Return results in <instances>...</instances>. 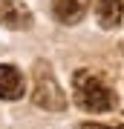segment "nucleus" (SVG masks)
<instances>
[{
	"instance_id": "7",
	"label": "nucleus",
	"mask_w": 124,
	"mask_h": 129,
	"mask_svg": "<svg viewBox=\"0 0 124 129\" xmlns=\"http://www.w3.org/2000/svg\"><path fill=\"white\" fill-rule=\"evenodd\" d=\"M78 129H110V126H104V123H84V126H78Z\"/></svg>"
},
{
	"instance_id": "5",
	"label": "nucleus",
	"mask_w": 124,
	"mask_h": 129,
	"mask_svg": "<svg viewBox=\"0 0 124 129\" xmlns=\"http://www.w3.org/2000/svg\"><path fill=\"white\" fill-rule=\"evenodd\" d=\"M26 89V80L17 66H9V63H0V98L3 101H17Z\"/></svg>"
},
{
	"instance_id": "1",
	"label": "nucleus",
	"mask_w": 124,
	"mask_h": 129,
	"mask_svg": "<svg viewBox=\"0 0 124 129\" xmlns=\"http://www.w3.org/2000/svg\"><path fill=\"white\" fill-rule=\"evenodd\" d=\"M72 95H75V103L84 112H92V115L115 109V89L98 72L78 69L72 75Z\"/></svg>"
},
{
	"instance_id": "6",
	"label": "nucleus",
	"mask_w": 124,
	"mask_h": 129,
	"mask_svg": "<svg viewBox=\"0 0 124 129\" xmlns=\"http://www.w3.org/2000/svg\"><path fill=\"white\" fill-rule=\"evenodd\" d=\"M95 20L101 29H115L124 20V3L121 0H98L95 3Z\"/></svg>"
},
{
	"instance_id": "4",
	"label": "nucleus",
	"mask_w": 124,
	"mask_h": 129,
	"mask_svg": "<svg viewBox=\"0 0 124 129\" xmlns=\"http://www.w3.org/2000/svg\"><path fill=\"white\" fill-rule=\"evenodd\" d=\"M87 9H90V0H52V14H55V20L64 23V26L81 23Z\"/></svg>"
},
{
	"instance_id": "2",
	"label": "nucleus",
	"mask_w": 124,
	"mask_h": 129,
	"mask_svg": "<svg viewBox=\"0 0 124 129\" xmlns=\"http://www.w3.org/2000/svg\"><path fill=\"white\" fill-rule=\"evenodd\" d=\"M32 101H35V106H41V109L61 112V109L66 106V95H64V89L58 86V80L52 78L49 72H43V75H38V80H35V95H32Z\"/></svg>"
},
{
	"instance_id": "3",
	"label": "nucleus",
	"mask_w": 124,
	"mask_h": 129,
	"mask_svg": "<svg viewBox=\"0 0 124 129\" xmlns=\"http://www.w3.org/2000/svg\"><path fill=\"white\" fill-rule=\"evenodd\" d=\"M0 26L3 29H29L32 12L23 0H0Z\"/></svg>"
},
{
	"instance_id": "8",
	"label": "nucleus",
	"mask_w": 124,
	"mask_h": 129,
	"mask_svg": "<svg viewBox=\"0 0 124 129\" xmlns=\"http://www.w3.org/2000/svg\"><path fill=\"white\" fill-rule=\"evenodd\" d=\"M115 129H124V123H121V126H115Z\"/></svg>"
}]
</instances>
